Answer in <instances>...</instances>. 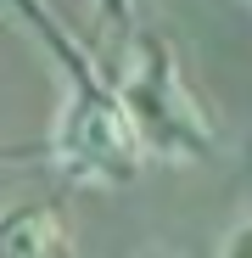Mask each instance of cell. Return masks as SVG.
Returning a JSON list of instances; mask_svg holds the SVG:
<instances>
[{
	"label": "cell",
	"mask_w": 252,
	"mask_h": 258,
	"mask_svg": "<svg viewBox=\"0 0 252 258\" xmlns=\"http://www.w3.org/2000/svg\"><path fill=\"white\" fill-rule=\"evenodd\" d=\"M12 17L51 51V62L67 79V96L62 112L45 135V157L67 185H96V191H118L129 185L140 168H146V146L129 123V107L118 96V73H107L84 39L56 17L51 0H12Z\"/></svg>",
	"instance_id": "cell-1"
},
{
	"label": "cell",
	"mask_w": 252,
	"mask_h": 258,
	"mask_svg": "<svg viewBox=\"0 0 252 258\" xmlns=\"http://www.w3.org/2000/svg\"><path fill=\"white\" fill-rule=\"evenodd\" d=\"M118 96L129 107V123L157 163H207L219 157V123L191 90L180 51L157 28H135L118 68Z\"/></svg>",
	"instance_id": "cell-2"
},
{
	"label": "cell",
	"mask_w": 252,
	"mask_h": 258,
	"mask_svg": "<svg viewBox=\"0 0 252 258\" xmlns=\"http://www.w3.org/2000/svg\"><path fill=\"white\" fill-rule=\"evenodd\" d=\"M0 258H78L67 213L56 202H17L0 225Z\"/></svg>",
	"instance_id": "cell-3"
},
{
	"label": "cell",
	"mask_w": 252,
	"mask_h": 258,
	"mask_svg": "<svg viewBox=\"0 0 252 258\" xmlns=\"http://www.w3.org/2000/svg\"><path fill=\"white\" fill-rule=\"evenodd\" d=\"M213 258H252V219H241V225L213 247Z\"/></svg>",
	"instance_id": "cell-4"
},
{
	"label": "cell",
	"mask_w": 252,
	"mask_h": 258,
	"mask_svg": "<svg viewBox=\"0 0 252 258\" xmlns=\"http://www.w3.org/2000/svg\"><path fill=\"white\" fill-rule=\"evenodd\" d=\"M129 12H135V0H101V23L118 28V34L129 28Z\"/></svg>",
	"instance_id": "cell-5"
}]
</instances>
